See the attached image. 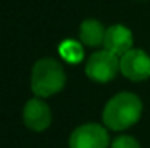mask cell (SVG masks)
I'll list each match as a JSON object with an SVG mask.
<instances>
[{"mask_svg": "<svg viewBox=\"0 0 150 148\" xmlns=\"http://www.w3.org/2000/svg\"><path fill=\"white\" fill-rule=\"evenodd\" d=\"M142 100L133 93H118L111 99L103 109L102 119L105 126L112 131H124L133 126L142 116Z\"/></svg>", "mask_w": 150, "mask_h": 148, "instance_id": "obj_1", "label": "cell"}, {"mask_svg": "<svg viewBox=\"0 0 150 148\" xmlns=\"http://www.w3.org/2000/svg\"><path fill=\"white\" fill-rule=\"evenodd\" d=\"M66 84V73L54 58H42L32 68L31 87L38 97H50L58 93Z\"/></svg>", "mask_w": 150, "mask_h": 148, "instance_id": "obj_2", "label": "cell"}, {"mask_svg": "<svg viewBox=\"0 0 150 148\" xmlns=\"http://www.w3.org/2000/svg\"><path fill=\"white\" fill-rule=\"evenodd\" d=\"M120 71V60L106 49L93 52L86 62V76L98 83L111 81Z\"/></svg>", "mask_w": 150, "mask_h": 148, "instance_id": "obj_3", "label": "cell"}, {"mask_svg": "<svg viewBox=\"0 0 150 148\" xmlns=\"http://www.w3.org/2000/svg\"><path fill=\"white\" fill-rule=\"evenodd\" d=\"M108 132L98 123H85L77 126L69 140L70 148H108Z\"/></svg>", "mask_w": 150, "mask_h": 148, "instance_id": "obj_4", "label": "cell"}, {"mask_svg": "<svg viewBox=\"0 0 150 148\" xmlns=\"http://www.w3.org/2000/svg\"><path fill=\"white\" fill-rule=\"evenodd\" d=\"M120 71L131 81H143L150 77V57L143 49H130L120 60Z\"/></svg>", "mask_w": 150, "mask_h": 148, "instance_id": "obj_5", "label": "cell"}, {"mask_svg": "<svg viewBox=\"0 0 150 148\" xmlns=\"http://www.w3.org/2000/svg\"><path fill=\"white\" fill-rule=\"evenodd\" d=\"M23 122L29 129L37 132L47 129L51 123L50 106L38 97L28 100L23 107Z\"/></svg>", "mask_w": 150, "mask_h": 148, "instance_id": "obj_6", "label": "cell"}, {"mask_svg": "<svg viewBox=\"0 0 150 148\" xmlns=\"http://www.w3.org/2000/svg\"><path fill=\"white\" fill-rule=\"evenodd\" d=\"M133 47V34L124 25H112L106 29L103 38V48L117 57H122Z\"/></svg>", "mask_w": 150, "mask_h": 148, "instance_id": "obj_7", "label": "cell"}, {"mask_svg": "<svg viewBox=\"0 0 150 148\" xmlns=\"http://www.w3.org/2000/svg\"><path fill=\"white\" fill-rule=\"evenodd\" d=\"M105 32L106 31L103 29L102 23L95 19L83 20L80 25V39L88 47H98L103 44Z\"/></svg>", "mask_w": 150, "mask_h": 148, "instance_id": "obj_8", "label": "cell"}, {"mask_svg": "<svg viewBox=\"0 0 150 148\" xmlns=\"http://www.w3.org/2000/svg\"><path fill=\"white\" fill-rule=\"evenodd\" d=\"M60 55L67 61V62H73L77 64L83 60V48L79 42L73 41V39H66L64 42L60 44Z\"/></svg>", "mask_w": 150, "mask_h": 148, "instance_id": "obj_9", "label": "cell"}, {"mask_svg": "<svg viewBox=\"0 0 150 148\" xmlns=\"http://www.w3.org/2000/svg\"><path fill=\"white\" fill-rule=\"evenodd\" d=\"M111 148H142L140 144L137 142V140H134L130 135H121L118 138L114 140Z\"/></svg>", "mask_w": 150, "mask_h": 148, "instance_id": "obj_10", "label": "cell"}]
</instances>
